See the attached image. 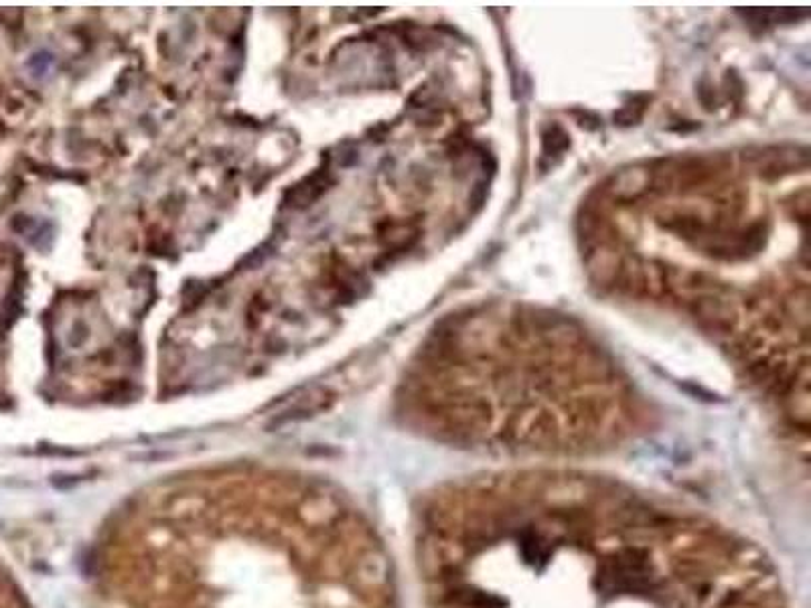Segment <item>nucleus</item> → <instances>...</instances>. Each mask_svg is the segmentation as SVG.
<instances>
[{
    "label": "nucleus",
    "instance_id": "nucleus-3",
    "mask_svg": "<svg viewBox=\"0 0 811 608\" xmlns=\"http://www.w3.org/2000/svg\"><path fill=\"white\" fill-rule=\"evenodd\" d=\"M608 195L619 203H635L654 191V168L629 166L616 173L606 185Z\"/></svg>",
    "mask_w": 811,
    "mask_h": 608
},
{
    "label": "nucleus",
    "instance_id": "nucleus-1",
    "mask_svg": "<svg viewBox=\"0 0 811 608\" xmlns=\"http://www.w3.org/2000/svg\"><path fill=\"white\" fill-rule=\"evenodd\" d=\"M222 584H224V588H230L224 578H222ZM235 586H238V593H240V586H248V590H250V576L235 578ZM211 588H219L217 582L211 576H205V578H203V582L201 580H187V582H185V584H173V586H168V588H163V590H158V593H155V594L145 596L138 603L129 604L126 608H145V606H150V604H155L158 601H167V598L177 596V594L193 593V590H209V593H211ZM219 590H222V588H219ZM230 593H232V590H230ZM291 593L292 594H325V596H358V598H367V601H374V590H369V588H345V586H333V584H302V582H299V584L294 586ZM211 594H214V593H211ZM286 594H289V593H286ZM240 601H242V598H240Z\"/></svg>",
    "mask_w": 811,
    "mask_h": 608
},
{
    "label": "nucleus",
    "instance_id": "nucleus-4",
    "mask_svg": "<svg viewBox=\"0 0 811 608\" xmlns=\"http://www.w3.org/2000/svg\"><path fill=\"white\" fill-rule=\"evenodd\" d=\"M568 145H570L568 134H566L562 128H558V126H552V128L544 134V155L546 157L562 155V152L568 148Z\"/></svg>",
    "mask_w": 811,
    "mask_h": 608
},
{
    "label": "nucleus",
    "instance_id": "nucleus-2",
    "mask_svg": "<svg viewBox=\"0 0 811 608\" xmlns=\"http://www.w3.org/2000/svg\"><path fill=\"white\" fill-rule=\"evenodd\" d=\"M688 309L694 318L710 333H729L734 323V309L720 292L702 294L688 300Z\"/></svg>",
    "mask_w": 811,
    "mask_h": 608
},
{
    "label": "nucleus",
    "instance_id": "nucleus-5",
    "mask_svg": "<svg viewBox=\"0 0 811 608\" xmlns=\"http://www.w3.org/2000/svg\"><path fill=\"white\" fill-rule=\"evenodd\" d=\"M644 109H645L644 104H627L621 109L619 114H615V120L619 122V124H623V126L633 124V122L639 120L641 114H644Z\"/></svg>",
    "mask_w": 811,
    "mask_h": 608
}]
</instances>
